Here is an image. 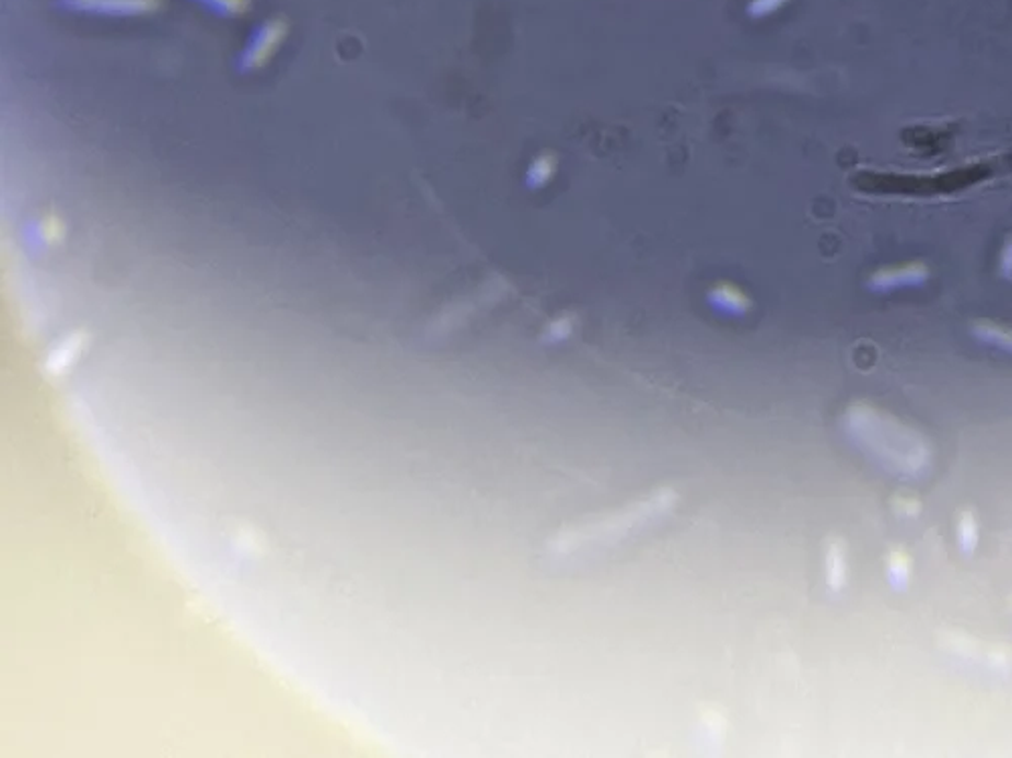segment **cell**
Here are the masks:
<instances>
[{
  "instance_id": "obj_3",
  "label": "cell",
  "mask_w": 1012,
  "mask_h": 758,
  "mask_svg": "<svg viewBox=\"0 0 1012 758\" xmlns=\"http://www.w3.org/2000/svg\"><path fill=\"white\" fill-rule=\"evenodd\" d=\"M931 278V269L921 261H909L902 266L879 267L869 278L866 285L875 293L899 292L926 285Z\"/></svg>"
},
{
  "instance_id": "obj_5",
  "label": "cell",
  "mask_w": 1012,
  "mask_h": 758,
  "mask_svg": "<svg viewBox=\"0 0 1012 758\" xmlns=\"http://www.w3.org/2000/svg\"><path fill=\"white\" fill-rule=\"evenodd\" d=\"M885 574L895 591H904L911 581V559L904 548H893L885 559Z\"/></svg>"
},
{
  "instance_id": "obj_7",
  "label": "cell",
  "mask_w": 1012,
  "mask_h": 758,
  "mask_svg": "<svg viewBox=\"0 0 1012 758\" xmlns=\"http://www.w3.org/2000/svg\"><path fill=\"white\" fill-rule=\"evenodd\" d=\"M956 534H958L959 550L966 552V555H972L976 550V546H978V522H976L972 512H962L959 514Z\"/></svg>"
},
{
  "instance_id": "obj_2",
  "label": "cell",
  "mask_w": 1012,
  "mask_h": 758,
  "mask_svg": "<svg viewBox=\"0 0 1012 758\" xmlns=\"http://www.w3.org/2000/svg\"><path fill=\"white\" fill-rule=\"evenodd\" d=\"M54 4L68 13L121 19L156 13L162 7V0H54Z\"/></svg>"
},
{
  "instance_id": "obj_1",
  "label": "cell",
  "mask_w": 1012,
  "mask_h": 758,
  "mask_svg": "<svg viewBox=\"0 0 1012 758\" xmlns=\"http://www.w3.org/2000/svg\"><path fill=\"white\" fill-rule=\"evenodd\" d=\"M286 37H288V21L286 19H282V16L266 19L249 35L247 45H245V49L237 59V69L242 73H247V71H257L266 63H270L271 57L282 47Z\"/></svg>"
},
{
  "instance_id": "obj_4",
  "label": "cell",
  "mask_w": 1012,
  "mask_h": 758,
  "mask_svg": "<svg viewBox=\"0 0 1012 758\" xmlns=\"http://www.w3.org/2000/svg\"><path fill=\"white\" fill-rule=\"evenodd\" d=\"M970 336L985 347L997 348L1012 354V326L994 319H976L970 324Z\"/></svg>"
},
{
  "instance_id": "obj_6",
  "label": "cell",
  "mask_w": 1012,
  "mask_h": 758,
  "mask_svg": "<svg viewBox=\"0 0 1012 758\" xmlns=\"http://www.w3.org/2000/svg\"><path fill=\"white\" fill-rule=\"evenodd\" d=\"M209 13L221 16V19H235L243 16L252 9V0H193Z\"/></svg>"
},
{
  "instance_id": "obj_8",
  "label": "cell",
  "mask_w": 1012,
  "mask_h": 758,
  "mask_svg": "<svg viewBox=\"0 0 1012 758\" xmlns=\"http://www.w3.org/2000/svg\"><path fill=\"white\" fill-rule=\"evenodd\" d=\"M997 269H999V276L1002 280L1011 281L1012 283V233L1007 235V240H1004L1002 247H1000Z\"/></svg>"
},
{
  "instance_id": "obj_9",
  "label": "cell",
  "mask_w": 1012,
  "mask_h": 758,
  "mask_svg": "<svg viewBox=\"0 0 1012 758\" xmlns=\"http://www.w3.org/2000/svg\"><path fill=\"white\" fill-rule=\"evenodd\" d=\"M895 512L899 516H905V518H916L921 512V504H919L918 498H914V495H899L895 500Z\"/></svg>"
}]
</instances>
